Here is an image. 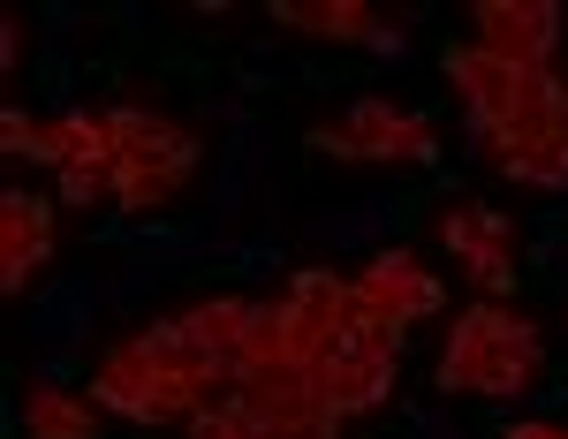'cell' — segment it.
Listing matches in <instances>:
<instances>
[{
  "label": "cell",
  "mask_w": 568,
  "mask_h": 439,
  "mask_svg": "<svg viewBox=\"0 0 568 439\" xmlns=\"http://www.w3.org/2000/svg\"><path fill=\"white\" fill-rule=\"evenodd\" d=\"M342 304H349V280H342V273H326V265L296 273V288L281 296V310H288V371H318L326 356L349 349Z\"/></svg>",
  "instance_id": "6"
},
{
  "label": "cell",
  "mask_w": 568,
  "mask_h": 439,
  "mask_svg": "<svg viewBox=\"0 0 568 439\" xmlns=\"http://www.w3.org/2000/svg\"><path fill=\"white\" fill-rule=\"evenodd\" d=\"M265 16L296 23V31H311V39H356V45H364V31L379 23L364 0H273Z\"/></svg>",
  "instance_id": "17"
},
{
  "label": "cell",
  "mask_w": 568,
  "mask_h": 439,
  "mask_svg": "<svg viewBox=\"0 0 568 439\" xmlns=\"http://www.w3.org/2000/svg\"><path fill=\"white\" fill-rule=\"evenodd\" d=\"M136 349H144V364H160L168 379H182V387H213V379H227V364H220V349L190 326V310L182 318H160V326H144L136 334Z\"/></svg>",
  "instance_id": "14"
},
{
  "label": "cell",
  "mask_w": 568,
  "mask_h": 439,
  "mask_svg": "<svg viewBox=\"0 0 568 439\" xmlns=\"http://www.w3.org/2000/svg\"><path fill=\"white\" fill-rule=\"evenodd\" d=\"M106 197H114V175H84V167H61V205L91 213V205H106Z\"/></svg>",
  "instance_id": "20"
},
{
  "label": "cell",
  "mask_w": 568,
  "mask_h": 439,
  "mask_svg": "<svg viewBox=\"0 0 568 439\" xmlns=\"http://www.w3.org/2000/svg\"><path fill=\"white\" fill-rule=\"evenodd\" d=\"M39 23H45V39L61 45V39H77V23H84V8H69V0H53V8H39Z\"/></svg>",
  "instance_id": "24"
},
{
  "label": "cell",
  "mask_w": 568,
  "mask_h": 439,
  "mask_svg": "<svg viewBox=\"0 0 568 439\" xmlns=\"http://www.w3.org/2000/svg\"><path fill=\"white\" fill-rule=\"evenodd\" d=\"M99 304H106V288L91 273H61V280H45L39 304H31V334H39L45 349H84Z\"/></svg>",
  "instance_id": "13"
},
{
  "label": "cell",
  "mask_w": 568,
  "mask_h": 439,
  "mask_svg": "<svg viewBox=\"0 0 568 439\" xmlns=\"http://www.w3.org/2000/svg\"><path fill=\"white\" fill-rule=\"evenodd\" d=\"M364 45H372L379 61H402V53H409V31H402V23H372V31H364Z\"/></svg>",
  "instance_id": "25"
},
{
  "label": "cell",
  "mask_w": 568,
  "mask_h": 439,
  "mask_svg": "<svg viewBox=\"0 0 568 439\" xmlns=\"http://www.w3.org/2000/svg\"><path fill=\"white\" fill-rule=\"evenodd\" d=\"M91 401H99V409H114V417H130V425H175V417H197V409H205L197 387H182V379L160 371V364H144L136 341L106 349L99 379H91Z\"/></svg>",
  "instance_id": "4"
},
{
  "label": "cell",
  "mask_w": 568,
  "mask_h": 439,
  "mask_svg": "<svg viewBox=\"0 0 568 439\" xmlns=\"http://www.w3.org/2000/svg\"><path fill=\"white\" fill-rule=\"evenodd\" d=\"M508 439H568V432H554V425H508Z\"/></svg>",
  "instance_id": "29"
},
{
  "label": "cell",
  "mask_w": 568,
  "mask_h": 439,
  "mask_svg": "<svg viewBox=\"0 0 568 439\" xmlns=\"http://www.w3.org/2000/svg\"><path fill=\"white\" fill-rule=\"evenodd\" d=\"M53 258V205L31 190H0V288L23 296V280Z\"/></svg>",
  "instance_id": "10"
},
{
  "label": "cell",
  "mask_w": 568,
  "mask_h": 439,
  "mask_svg": "<svg viewBox=\"0 0 568 439\" xmlns=\"http://www.w3.org/2000/svg\"><path fill=\"white\" fill-rule=\"evenodd\" d=\"M197 122H213V130H243L251 114H243V99H235V91H205V99H197Z\"/></svg>",
  "instance_id": "21"
},
{
  "label": "cell",
  "mask_w": 568,
  "mask_h": 439,
  "mask_svg": "<svg viewBox=\"0 0 568 439\" xmlns=\"http://www.w3.org/2000/svg\"><path fill=\"white\" fill-rule=\"evenodd\" d=\"M439 243H447V258H463V273L478 280V288H516V273H508V251H516V220L500 213V205H455V213H439Z\"/></svg>",
  "instance_id": "7"
},
{
  "label": "cell",
  "mask_w": 568,
  "mask_h": 439,
  "mask_svg": "<svg viewBox=\"0 0 568 439\" xmlns=\"http://www.w3.org/2000/svg\"><path fill=\"white\" fill-rule=\"evenodd\" d=\"M190 326L205 334L227 364V379H235V341H243V326H251V296H205V304L190 310Z\"/></svg>",
  "instance_id": "19"
},
{
  "label": "cell",
  "mask_w": 568,
  "mask_h": 439,
  "mask_svg": "<svg viewBox=\"0 0 568 439\" xmlns=\"http://www.w3.org/2000/svg\"><path fill=\"white\" fill-rule=\"evenodd\" d=\"M409 432H417V439H463L447 417H433V409H417V417H409Z\"/></svg>",
  "instance_id": "28"
},
{
  "label": "cell",
  "mask_w": 568,
  "mask_h": 439,
  "mask_svg": "<svg viewBox=\"0 0 568 439\" xmlns=\"http://www.w3.org/2000/svg\"><path fill=\"white\" fill-rule=\"evenodd\" d=\"M356 288H372V296H379V304H387L402 326H409V318H433V310L447 304V280H433V273L409 258L402 243L372 251V258H364V273H356Z\"/></svg>",
  "instance_id": "12"
},
{
  "label": "cell",
  "mask_w": 568,
  "mask_h": 439,
  "mask_svg": "<svg viewBox=\"0 0 568 439\" xmlns=\"http://www.w3.org/2000/svg\"><path fill=\"white\" fill-rule=\"evenodd\" d=\"M106 130H114V152H122L114 160V205L122 213H160L205 160V136L168 122L160 106H106Z\"/></svg>",
  "instance_id": "1"
},
{
  "label": "cell",
  "mask_w": 568,
  "mask_h": 439,
  "mask_svg": "<svg viewBox=\"0 0 568 439\" xmlns=\"http://www.w3.org/2000/svg\"><path fill=\"white\" fill-rule=\"evenodd\" d=\"M23 61V16H0V69Z\"/></svg>",
  "instance_id": "26"
},
{
  "label": "cell",
  "mask_w": 568,
  "mask_h": 439,
  "mask_svg": "<svg viewBox=\"0 0 568 439\" xmlns=\"http://www.w3.org/2000/svg\"><path fill=\"white\" fill-rule=\"evenodd\" d=\"M23 425H31V439H99V409L77 401L69 387H31Z\"/></svg>",
  "instance_id": "18"
},
{
  "label": "cell",
  "mask_w": 568,
  "mask_h": 439,
  "mask_svg": "<svg viewBox=\"0 0 568 439\" xmlns=\"http://www.w3.org/2000/svg\"><path fill=\"white\" fill-rule=\"evenodd\" d=\"M235 265H243V273H273V265H281V243H273V235H243V243H235Z\"/></svg>",
  "instance_id": "22"
},
{
  "label": "cell",
  "mask_w": 568,
  "mask_h": 439,
  "mask_svg": "<svg viewBox=\"0 0 568 439\" xmlns=\"http://www.w3.org/2000/svg\"><path fill=\"white\" fill-rule=\"evenodd\" d=\"M258 175H273V136H265L258 122H243V130H227L213 197H205V227H227V220L243 213V197H251V182H258Z\"/></svg>",
  "instance_id": "15"
},
{
  "label": "cell",
  "mask_w": 568,
  "mask_h": 439,
  "mask_svg": "<svg viewBox=\"0 0 568 439\" xmlns=\"http://www.w3.org/2000/svg\"><path fill=\"white\" fill-rule=\"evenodd\" d=\"M190 439H243V432H235V417H227V401H205V409L190 417Z\"/></svg>",
  "instance_id": "23"
},
{
  "label": "cell",
  "mask_w": 568,
  "mask_h": 439,
  "mask_svg": "<svg viewBox=\"0 0 568 439\" xmlns=\"http://www.w3.org/2000/svg\"><path fill=\"white\" fill-rule=\"evenodd\" d=\"M538 356H546V341H538V326L530 318H516V310H463L455 318V334H447V356H439V395H524L530 371H538Z\"/></svg>",
  "instance_id": "2"
},
{
  "label": "cell",
  "mask_w": 568,
  "mask_h": 439,
  "mask_svg": "<svg viewBox=\"0 0 568 439\" xmlns=\"http://www.w3.org/2000/svg\"><path fill=\"white\" fill-rule=\"evenodd\" d=\"M39 84H45V91H69V53H61V45H45V61H39Z\"/></svg>",
  "instance_id": "27"
},
{
  "label": "cell",
  "mask_w": 568,
  "mask_h": 439,
  "mask_svg": "<svg viewBox=\"0 0 568 439\" xmlns=\"http://www.w3.org/2000/svg\"><path fill=\"white\" fill-rule=\"evenodd\" d=\"M493 167H500L508 182H530V190H568V130H561V114H554V122H516V130H500L493 136Z\"/></svg>",
  "instance_id": "11"
},
{
  "label": "cell",
  "mask_w": 568,
  "mask_h": 439,
  "mask_svg": "<svg viewBox=\"0 0 568 439\" xmlns=\"http://www.w3.org/2000/svg\"><path fill=\"white\" fill-rule=\"evenodd\" d=\"M478 45L500 53V61H524V69H546V53L561 45V8L554 0H478Z\"/></svg>",
  "instance_id": "9"
},
{
  "label": "cell",
  "mask_w": 568,
  "mask_h": 439,
  "mask_svg": "<svg viewBox=\"0 0 568 439\" xmlns=\"http://www.w3.org/2000/svg\"><path fill=\"white\" fill-rule=\"evenodd\" d=\"M311 152H326V160H409V167H433L439 136L425 130V114H402L387 99H356L342 130H311Z\"/></svg>",
  "instance_id": "5"
},
{
  "label": "cell",
  "mask_w": 568,
  "mask_h": 439,
  "mask_svg": "<svg viewBox=\"0 0 568 439\" xmlns=\"http://www.w3.org/2000/svg\"><path fill=\"white\" fill-rule=\"evenodd\" d=\"M417 213V205H409V197H372V205H356V213H318L304 227L311 243H318V251H364V258H372V251H387V227H402V220Z\"/></svg>",
  "instance_id": "16"
},
{
  "label": "cell",
  "mask_w": 568,
  "mask_h": 439,
  "mask_svg": "<svg viewBox=\"0 0 568 439\" xmlns=\"http://www.w3.org/2000/svg\"><path fill=\"white\" fill-rule=\"evenodd\" d=\"M311 395L326 417H364V409H387L394 395V349H372V341H356V349L326 356L318 371H304Z\"/></svg>",
  "instance_id": "8"
},
{
  "label": "cell",
  "mask_w": 568,
  "mask_h": 439,
  "mask_svg": "<svg viewBox=\"0 0 568 439\" xmlns=\"http://www.w3.org/2000/svg\"><path fill=\"white\" fill-rule=\"evenodd\" d=\"M455 91H463V106H470V122L478 130H516V122H554L561 114V84L546 76V69H524V61H500V53H485V45H447V61H439Z\"/></svg>",
  "instance_id": "3"
}]
</instances>
